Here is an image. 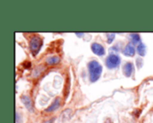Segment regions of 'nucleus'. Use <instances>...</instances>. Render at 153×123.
Instances as JSON below:
<instances>
[{
  "label": "nucleus",
  "instance_id": "f3484780",
  "mask_svg": "<svg viewBox=\"0 0 153 123\" xmlns=\"http://www.w3.org/2000/svg\"><path fill=\"white\" fill-rule=\"evenodd\" d=\"M54 120H55V119H51L50 121H47V122H45L44 123H52L54 122Z\"/></svg>",
  "mask_w": 153,
  "mask_h": 123
},
{
  "label": "nucleus",
  "instance_id": "f8f14e48",
  "mask_svg": "<svg viewBox=\"0 0 153 123\" xmlns=\"http://www.w3.org/2000/svg\"><path fill=\"white\" fill-rule=\"evenodd\" d=\"M136 50H137V53H138L140 55H142V56L145 55V54H146V46H145V45H144L143 43H142V42L137 46Z\"/></svg>",
  "mask_w": 153,
  "mask_h": 123
},
{
  "label": "nucleus",
  "instance_id": "20e7f679",
  "mask_svg": "<svg viewBox=\"0 0 153 123\" xmlns=\"http://www.w3.org/2000/svg\"><path fill=\"white\" fill-rule=\"evenodd\" d=\"M91 50H92V52H93L95 55H99V56H102V55H104L105 53H106L105 48L103 47V46H101V45L99 44V43H93V44L91 45Z\"/></svg>",
  "mask_w": 153,
  "mask_h": 123
},
{
  "label": "nucleus",
  "instance_id": "a211bd4d",
  "mask_svg": "<svg viewBox=\"0 0 153 123\" xmlns=\"http://www.w3.org/2000/svg\"><path fill=\"white\" fill-rule=\"evenodd\" d=\"M105 123H113V122H111V121H110L109 119H108V120H107V121L105 122Z\"/></svg>",
  "mask_w": 153,
  "mask_h": 123
},
{
  "label": "nucleus",
  "instance_id": "4468645a",
  "mask_svg": "<svg viewBox=\"0 0 153 123\" xmlns=\"http://www.w3.org/2000/svg\"><path fill=\"white\" fill-rule=\"evenodd\" d=\"M136 65H138V68H141L143 65V61L142 58H138L136 60Z\"/></svg>",
  "mask_w": 153,
  "mask_h": 123
},
{
  "label": "nucleus",
  "instance_id": "f03ea898",
  "mask_svg": "<svg viewBox=\"0 0 153 123\" xmlns=\"http://www.w3.org/2000/svg\"><path fill=\"white\" fill-rule=\"evenodd\" d=\"M42 44H43V41H42L41 38L39 36H34L30 40V50L34 56L37 55L38 53L39 52V50L42 46Z\"/></svg>",
  "mask_w": 153,
  "mask_h": 123
},
{
  "label": "nucleus",
  "instance_id": "6e6552de",
  "mask_svg": "<svg viewBox=\"0 0 153 123\" xmlns=\"http://www.w3.org/2000/svg\"><path fill=\"white\" fill-rule=\"evenodd\" d=\"M134 71V65L132 63H126L124 66V73L126 77H131Z\"/></svg>",
  "mask_w": 153,
  "mask_h": 123
},
{
  "label": "nucleus",
  "instance_id": "0eeeda50",
  "mask_svg": "<svg viewBox=\"0 0 153 123\" xmlns=\"http://www.w3.org/2000/svg\"><path fill=\"white\" fill-rule=\"evenodd\" d=\"M60 105H61V101H60V98H56L55 100H54V102L51 104V105L46 110V112H48V113H51V112H54V111H56L57 108H59V106H60Z\"/></svg>",
  "mask_w": 153,
  "mask_h": 123
},
{
  "label": "nucleus",
  "instance_id": "7ed1b4c3",
  "mask_svg": "<svg viewBox=\"0 0 153 123\" xmlns=\"http://www.w3.org/2000/svg\"><path fill=\"white\" fill-rule=\"evenodd\" d=\"M120 63H121V60L119 56L117 55H110L106 59V65L108 69H114V68L118 67Z\"/></svg>",
  "mask_w": 153,
  "mask_h": 123
},
{
  "label": "nucleus",
  "instance_id": "ddd939ff",
  "mask_svg": "<svg viewBox=\"0 0 153 123\" xmlns=\"http://www.w3.org/2000/svg\"><path fill=\"white\" fill-rule=\"evenodd\" d=\"M115 37H116V35H115L114 33H108V34L107 35L108 43V44H111V43L113 42V40L115 39Z\"/></svg>",
  "mask_w": 153,
  "mask_h": 123
},
{
  "label": "nucleus",
  "instance_id": "9b49d317",
  "mask_svg": "<svg viewBox=\"0 0 153 123\" xmlns=\"http://www.w3.org/2000/svg\"><path fill=\"white\" fill-rule=\"evenodd\" d=\"M130 38H131V39H132L133 44H134V45H137V46H138V45L141 43V37H140V35H139V34L132 33V34H130Z\"/></svg>",
  "mask_w": 153,
  "mask_h": 123
},
{
  "label": "nucleus",
  "instance_id": "dca6fc26",
  "mask_svg": "<svg viewBox=\"0 0 153 123\" xmlns=\"http://www.w3.org/2000/svg\"><path fill=\"white\" fill-rule=\"evenodd\" d=\"M75 35H76V36H78V37H82V36H83V33H81V32H80V33H78V32H76V33H75Z\"/></svg>",
  "mask_w": 153,
  "mask_h": 123
},
{
  "label": "nucleus",
  "instance_id": "39448f33",
  "mask_svg": "<svg viewBox=\"0 0 153 123\" xmlns=\"http://www.w3.org/2000/svg\"><path fill=\"white\" fill-rule=\"evenodd\" d=\"M21 100H22V104L25 105V107L27 108L28 111L33 112V104H32V101H31V99H30V96L23 95V96H21Z\"/></svg>",
  "mask_w": 153,
  "mask_h": 123
},
{
  "label": "nucleus",
  "instance_id": "2eb2a0df",
  "mask_svg": "<svg viewBox=\"0 0 153 123\" xmlns=\"http://www.w3.org/2000/svg\"><path fill=\"white\" fill-rule=\"evenodd\" d=\"M15 117H16V123H20V114L18 113H16V116Z\"/></svg>",
  "mask_w": 153,
  "mask_h": 123
},
{
  "label": "nucleus",
  "instance_id": "1a4fd4ad",
  "mask_svg": "<svg viewBox=\"0 0 153 123\" xmlns=\"http://www.w3.org/2000/svg\"><path fill=\"white\" fill-rule=\"evenodd\" d=\"M72 114H73V111H72L71 109H66V110H65V111L61 113V122H67L68 120L71 119Z\"/></svg>",
  "mask_w": 153,
  "mask_h": 123
},
{
  "label": "nucleus",
  "instance_id": "423d86ee",
  "mask_svg": "<svg viewBox=\"0 0 153 123\" xmlns=\"http://www.w3.org/2000/svg\"><path fill=\"white\" fill-rule=\"evenodd\" d=\"M123 54L126 56H134V54H135V49H134V46L132 45V44H127L124 50H123Z\"/></svg>",
  "mask_w": 153,
  "mask_h": 123
},
{
  "label": "nucleus",
  "instance_id": "f257e3e1",
  "mask_svg": "<svg viewBox=\"0 0 153 123\" xmlns=\"http://www.w3.org/2000/svg\"><path fill=\"white\" fill-rule=\"evenodd\" d=\"M88 69L90 72V80L91 82L97 81L101 75L102 72V66L97 61H91L88 63Z\"/></svg>",
  "mask_w": 153,
  "mask_h": 123
},
{
  "label": "nucleus",
  "instance_id": "9d476101",
  "mask_svg": "<svg viewBox=\"0 0 153 123\" xmlns=\"http://www.w3.org/2000/svg\"><path fill=\"white\" fill-rule=\"evenodd\" d=\"M60 62V58L58 56H51V57H48L46 60V63L48 65H55L57 64Z\"/></svg>",
  "mask_w": 153,
  "mask_h": 123
}]
</instances>
